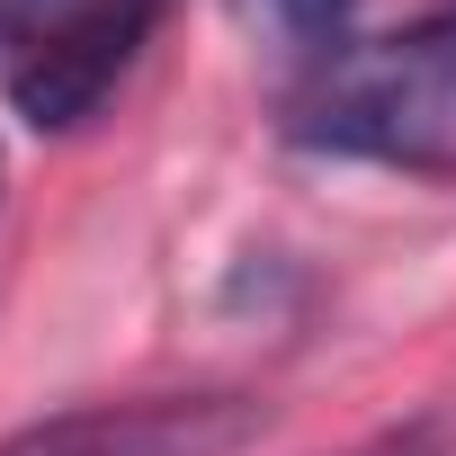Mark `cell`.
I'll use <instances>...</instances> for the list:
<instances>
[{"label": "cell", "instance_id": "1", "mask_svg": "<svg viewBox=\"0 0 456 456\" xmlns=\"http://www.w3.org/2000/svg\"><path fill=\"white\" fill-rule=\"evenodd\" d=\"M296 143L411 179H456V10L331 54L296 90Z\"/></svg>", "mask_w": 456, "mask_h": 456}, {"label": "cell", "instance_id": "2", "mask_svg": "<svg viewBox=\"0 0 456 456\" xmlns=\"http://www.w3.org/2000/svg\"><path fill=\"white\" fill-rule=\"evenodd\" d=\"M161 0H0V90L45 134L81 126L143 54Z\"/></svg>", "mask_w": 456, "mask_h": 456}, {"label": "cell", "instance_id": "3", "mask_svg": "<svg viewBox=\"0 0 456 456\" xmlns=\"http://www.w3.org/2000/svg\"><path fill=\"white\" fill-rule=\"evenodd\" d=\"M251 438H260V403L242 394H152V403L54 411L0 438V456H233Z\"/></svg>", "mask_w": 456, "mask_h": 456}, {"label": "cell", "instance_id": "4", "mask_svg": "<svg viewBox=\"0 0 456 456\" xmlns=\"http://www.w3.org/2000/svg\"><path fill=\"white\" fill-rule=\"evenodd\" d=\"M260 10H269L287 37H331V28L349 19V0H260Z\"/></svg>", "mask_w": 456, "mask_h": 456}, {"label": "cell", "instance_id": "5", "mask_svg": "<svg viewBox=\"0 0 456 456\" xmlns=\"http://www.w3.org/2000/svg\"><path fill=\"white\" fill-rule=\"evenodd\" d=\"M358 456H429V429H411V438H376V447H358Z\"/></svg>", "mask_w": 456, "mask_h": 456}]
</instances>
